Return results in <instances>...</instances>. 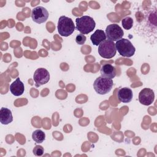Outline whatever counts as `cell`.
I'll return each mask as SVG.
<instances>
[{
    "mask_svg": "<svg viewBox=\"0 0 157 157\" xmlns=\"http://www.w3.org/2000/svg\"><path fill=\"white\" fill-rule=\"evenodd\" d=\"M75 29L83 35L93 31L96 26V23L93 18L88 15L77 18L75 19Z\"/></svg>",
    "mask_w": 157,
    "mask_h": 157,
    "instance_id": "1",
    "label": "cell"
},
{
    "mask_svg": "<svg viewBox=\"0 0 157 157\" xmlns=\"http://www.w3.org/2000/svg\"><path fill=\"white\" fill-rule=\"evenodd\" d=\"M58 31L61 36L67 37L71 35L75 29L74 21L71 18L66 16H61L58 21Z\"/></svg>",
    "mask_w": 157,
    "mask_h": 157,
    "instance_id": "2",
    "label": "cell"
},
{
    "mask_svg": "<svg viewBox=\"0 0 157 157\" xmlns=\"http://www.w3.org/2000/svg\"><path fill=\"white\" fill-rule=\"evenodd\" d=\"M115 48L119 54L124 57H131L136 52V48L131 41L124 38H121L116 42Z\"/></svg>",
    "mask_w": 157,
    "mask_h": 157,
    "instance_id": "3",
    "label": "cell"
},
{
    "mask_svg": "<svg viewBox=\"0 0 157 157\" xmlns=\"http://www.w3.org/2000/svg\"><path fill=\"white\" fill-rule=\"evenodd\" d=\"M113 85L112 79L104 77H98L94 82L93 87L95 91L101 95L105 94L110 91Z\"/></svg>",
    "mask_w": 157,
    "mask_h": 157,
    "instance_id": "4",
    "label": "cell"
},
{
    "mask_svg": "<svg viewBox=\"0 0 157 157\" xmlns=\"http://www.w3.org/2000/svg\"><path fill=\"white\" fill-rule=\"evenodd\" d=\"M117 52L115 44L109 40H105L101 42L98 47V53L104 58H112Z\"/></svg>",
    "mask_w": 157,
    "mask_h": 157,
    "instance_id": "5",
    "label": "cell"
},
{
    "mask_svg": "<svg viewBox=\"0 0 157 157\" xmlns=\"http://www.w3.org/2000/svg\"><path fill=\"white\" fill-rule=\"evenodd\" d=\"M105 33L107 40L112 42H117L121 39L124 35L123 30L117 24H110L108 25L106 27Z\"/></svg>",
    "mask_w": 157,
    "mask_h": 157,
    "instance_id": "6",
    "label": "cell"
},
{
    "mask_svg": "<svg viewBox=\"0 0 157 157\" xmlns=\"http://www.w3.org/2000/svg\"><path fill=\"white\" fill-rule=\"evenodd\" d=\"M31 18L35 23L41 24L46 21L48 19V12L45 7L37 6L32 10Z\"/></svg>",
    "mask_w": 157,
    "mask_h": 157,
    "instance_id": "7",
    "label": "cell"
},
{
    "mask_svg": "<svg viewBox=\"0 0 157 157\" xmlns=\"http://www.w3.org/2000/svg\"><path fill=\"white\" fill-rule=\"evenodd\" d=\"M33 79L35 82L36 87L47 83L50 80V74L48 71L44 68H38L34 72Z\"/></svg>",
    "mask_w": 157,
    "mask_h": 157,
    "instance_id": "8",
    "label": "cell"
},
{
    "mask_svg": "<svg viewBox=\"0 0 157 157\" xmlns=\"http://www.w3.org/2000/svg\"><path fill=\"white\" fill-rule=\"evenodd\" d=\"M154 91L148 88L142 89L139 94V101L140 103L144 105H150L154 101Z\"/></svg>",
    "mask_w": 157,
    "mask_h": 157,
    "instance_id": "9",
    "label": "cell"
},
{
    "mask_svg": "<svg viewBox=\"0 0 157 157\" xmlns=\"http://www.w3.org/2000/svg\"><path fill=\"white\" fill-rule=\"evenodd\" d=\"M118 99L120 102L124 103H128L131 102L133 97L132 90L128 87L121 88L118 90L117 93Z\"/></svg>",
    "mask_w": 157,
    "mask_h": 157,
    "instance_id": "10",
    "label": "cell"
},
{
    "mask_svg": "<svg viewBox=\"0 0 157 157\" xmlns=\"http://www.w3.org/2000/svg\"><path fill=\"white\" fill-rule=\"evenodd\" d=\"M9 88L11 93L15 96H21L24 93L25 90L24 84L19 77H17L16 80L10 84Z\"/></svg>",
    "mask_w": 157,
    "mask_h": 157,
    "instance_id": "11",
    "label": "cell"
},
{
    "mask_svg": "<svg viewBox=\"0 0 157 157\" xmlns=\"http://www.w3.org/2000/svg\"><path fill=\"white\" fill-rule=\"evenodd\" d=\"M100 72L102 77L108 78L112 79L116 76V69L110 64H105L102 65Z\"/></svg>",
    "mask_w": 157,
    "mask_h": 157,
    "instance_id": "12",
    "label": "cell"
},
{
    "mask_svg": "<svg viewBox=\"0 0 157 157\" xmlns=\"http://www.w3.org/2000/svg\"><path fill=\"white\" fill-rule=\"evenodd\" d=\"M13 121V116L10 109L2 107L0 110V122L1 124L7 125Z\"/></svg>",
    "mask_w": 157,
    "mask_h": 157,
    "instance_id": "13",
    "label": "cell"
},
{
    "mask_svg": "<svg viewBox=\"0 0 157 157\" xmlns=\"http://www.w3.org/2000/svg\"><path fill=\"white\" fill-rule=\"evenodd\" d=\"M106 38L105 32L101 29L96 30L90 37L91 41L94 45H99L101 42L106 40Z\"/></svg>",
    "mask_w": 157,
    "mask_h": 157,
    "instance_id": "14",
    "label": "cell"
},
{
    "mask_svg": "<svg viewBox=\"0 0 157 157\" xmlns=\"http://www.w3.org/2000/svg\"><path fill=\"white\" fill-rule=\"evenodd\" d=\"M32 138L35 142L41 144L45 139V134L40 129H36L33 132Z\"/></svg>",
    "mask_w": 157,
    "mask_h": 157,
    "instance_id": "15",
    "label": "cell"
},
{
    "mask_svg": "<svg viewBox=\"0 0 157 157\" xmlns=\"http://www.w3.org/2000/svg\"><path fill=\"white\" fill-rule=\"evenodd\" d=\"M121 24L124 29L129 30L132 27L133 19L130 17H126L121 20Z\"/></svg>",
    "mask_w": 157,
    "mask_h": 157,
    "instance_id": "16",
    "label": "cell"
},
{
    "mask_svg": "<svg viewBox=\"0 0 157 157\" xmlns=\"http://www.w3.org/2000/svg\"><path fill=\"white\" fill-rule=\"evenodd\" d=\"M33 152L35 156H40L44 154V149L41 145H36L35 147L33 148Z\"/></svg>",
    "mask_w": 157,
    "mask_h": 157,
    "instance_id": "17",
    "label": "cell"
},
{
    "mask_svg": "<svg viewBox=\"0 0 157 157\" xmlns=\"http://www.w3.org/2000/svg\"><path fill=\"white\" fill-rule=\"evenodd\" d=\"M86 40V37L85 35L82 34H77L75 37V42L78 45H83L85 44V41Z\"/></svg>",
    "mask_w": 157,
    "mask_h": 157,
    "instance_id": "18",
    "label": "cell"
}]
</instances>
